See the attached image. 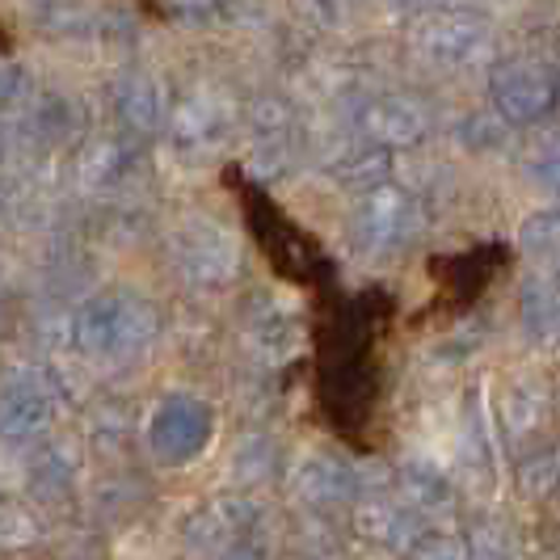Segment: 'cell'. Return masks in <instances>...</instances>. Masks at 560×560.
<instances>
[{"mask_svg": "<svg viewBox=\"0 0 560 560\" xmlns=\"http://www.w3.org/2000/svg\"><path fill=\"white\" fill-rule=\"evenodd\" d=\"M371 118H375V131H384L388 140H409L421 131V114L409 102H384Z\"/></svg>", "mask_w": 560, "mask_h": 560, "instance_id": "4", "label": "cell"}, {"mask_svg": "<svg viewBox=\"0 0 560 560\" xmlns=\"http://www.w3.org/2000/svg\"><path fill=\"white\" fill-rule=\"evenodd\" d=\"M535 173H539V182H544V186H552V190H560V152H552V161L544 156Z\"/></svg>", "mask_w": 560, "mask_h": 560, "instance_id": "6", "label": "cell"}, {"mask_svg": "<svg viewBox=\"0 0 560 560\" xmlns=\"http://www.w3.org/2000/svg\"><path fill=\"white\" fill-rule=\"evenodd\" d=\"M421 38H425V47L439 59H468L480 47L485 30L472 18H439V22L425 26Z\"/></svg>", "mask_w": 560, "mask_h": 560, "instance_id": "3", "label": "cell"}, {"mask_svg": "<svg viewBox=\"0 0 560 560\" xmlns=\"http://www.w3.org/2000/svg\"><path fill=\"white\" fill-rule=\"evenodd\" d=\"M202 434H207V413L195 400H173L156 418V447L168 455H190L202 447Z\"/></svg>", "mask_w": 560, "mask_h": 560, "instance_id": "2", "label": "cell"}, {"mask_svg": "<svg viewBox=\"0 0 560 560\" xmlns=\"http://www.w3.org/2000/svg\"><path fill=\"white\" fill-rule=\"evenodd\" d=\"M122 110L131 114L140 127H152L156 122V93H152V84H131L122 93Z\"/></svg>", "mask_w": 560, "mask_h": 560, "instance_id": "5", "label": "cell"}, {"mask_svg": "<svg viewBox=\"0 0 560 560\" xmlns=\"http://www.w3.org/2000/svg\"><path fill=\"white\" fill-rule=\"evenodd\" d=\"M493 97H498V110L514 122H532L539 114L552 106L557 97V77L544 68V63H532V59H514L498 68L493 77Z\"/></svg>", "mask_w": 560, "mask_h": 560, "instance_id": "1", "label": "cell"}]
</instances>
